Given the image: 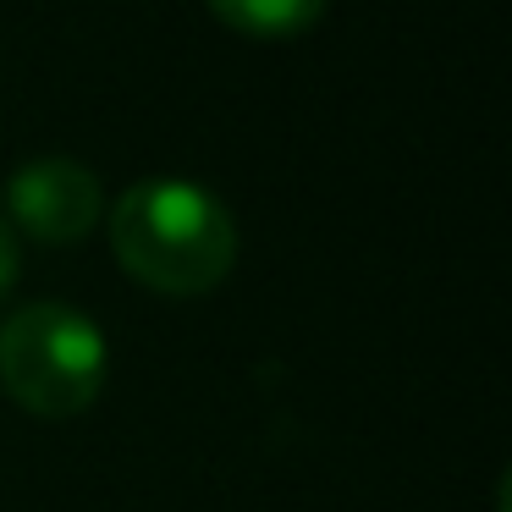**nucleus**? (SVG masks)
Segmentation results:
<instances>
[{
  "mask_svg": "<svg viewBox=\"0 0 512 512\" xmlns=\"http://www.w3.org/2000/svg\"><path fill=\"white\" fill-rule=\"evenodd\" d=\"M111 254L138 287L199 298L232 276L237 221L204 182L144 177L111 210Z\"/></svg>",
  "mask_w": 512,
  "mask_h": 512,
  "instance_id": "f257e3e1",
  "label": "nucleus"
},
{
  "mask_svg": "<svg viewBox=\"0 0 512 512\" xmlns=\"http://www.w3.org/2000/svg\"><path fill=\"white\" fill-rule=\"evenodd\" d=\"M111 375L105 331L72 303H28L0 325V386L34 419H78Z\"/></svg>",
  "mask_w": 512,
  "mask_h": 512,
  "instance_id": "f03ea898",
  "label": "nucleus"
},
{
  "mask_svg": "<svg viewBox=\"0 0 512 512\" xmlns=\"http://www.w3.org/2000/svg\"><path fill=\"white\" fill-rule=\"evenodd\" d=\"M105 188L83 160L72 155H39L6 177V221L17 237H34L45 248H67L100 226Z\"/></svg>",
  "mask_w": 512,
  "mask_h": 512,
  "instance_id": "7ed1b4c3",
  "label": "nucleus"
},
{
  "mask_svg": "<svg viewBox=\"0 0 512 512\" xmlns=\"http://www.w3.org/2000/svg\"><path fill=\"white\" fill-rule=\"evenodd\" d=\"M210 12L226 28L254 39H292L325 12V0H210Z\"/></svg>",
  "mask_w": 512,
  "mask_h": 512,
  "instance_id": "20e7f679",
  "label": "nucleus"
},
{
  "mask_svg": "<svg viewBox=\"0 0 512 512\" xmlns=\"http://www.w3.org/2000/svg\"><path fill=\"white\" fill-rule=\"evenodd\" d=\"M17 276H23V237H17L12 221L0 215V298L17 287Z\"/></svg>",
  "mask_w": 512,
  "mask_h": 512,
  "instance_id": "39448f33",
  "label": "nucleus"
}]
</instances>
